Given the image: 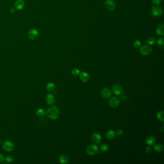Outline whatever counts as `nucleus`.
<instances>
[{
  "instance_id": "21",
  "label": "nucleus",
  "mask_w": 164,
  "mask_h": 164,
  "mask_svg": "<svg viewBox=\"0 0 164 164\" xmlns=\"http://www.w3.org/2000/svg\"><path fill=\"white\" fill-rule=\"evenodd\" d=\"M46 89L49 92L53 91L55 89V84L53 82H49L46 85Z\"/></svg>"
},
{
  "instance_id": "5",
  "label": "nucleus",
  "mask_w": 164,
  "mask_h": 164,
  "mask_svg": "<svg viewBox=\"0 0 164 164\" xmlns=\"http://www.w3.org/2000/svg\"><path fill=\"white\" fill-rule=\"evenodd\" d=\"M98 147L94 144H91L88 146L86 149V152L88 154L93 155L98 153Z\"/></svg>"
},
{
  "instance_id": "9",
  "label": "nucleus",
  "mask_w": 164,
  "mask_h": 164,
  "mask_svg": "<svg viewBox=\"0 0 164 164\" xmlns=\"http://www.w3.org/2000/svg\"><path fill=\"white\" fill-rule=\"evenodd\" d=\"M91 139L94 143L98 144L102 142V137L97 132H94L92 135Z\"/></svg>"
},
{
  "instance_id": "20",
  "label": "nucleus",
  "mask_w": 164,
  "mask_h": 164,
  "mask_svg": "<svg viewBox=\"0 0 164 164\" xmlns=\"http://www.w3.org/2000/svg\"><path fill=\"white\" fill-rule=\"evenodd\" d=\"M36 114L39 117L44 116L46 114V111L42 108H39L36 111Z\"/></svg>"
},
{
  "instance_id": "28",
  "label": "nucleus",
  "mask_w": 164,
  "mask_h": 164,
  "mask_svg": "<svg viewBox=\"0 0 164 164\" xmlns=\"http://www.w3.org/2000/svg\"><path fill=\"white\" fill-rule=\"evenodd\" d=\"M72 74L73 75H74L75 76H77L78 75H79L80 71L79 69H78L77 68H74L72 71Z\"/></svg>"
},
{
  "instance_id": "34",
  "label": "nucleus",
  "mask_w": 164,
  "mask_h": 164,
  "mask_svg": "<svg viewBox=\"0 0 164 164\" xmlns=\"http://www.w3.org/2000/svg\"><path fill=\"white\" fill-rule=\"evenodd\" d=\"M163 129H164L163 127H162V128H160V129H159V131H163Z\"/></svg>"
},
{
  "instance_id": "11",
  "label": "nucleus",
  "mask_w": 164,
  "mask_h": 164,
  "mask_svg": "<svg viewBox=\"0 0 164 164\" xmlns=\"http://www.w3.org/2000/svg\"><path fill=\"white\" fill-rule=\"evenodd\" d=\"M145 142L148 146H153L155 143L156 139L153 136H149L146 138Z\"/></svg>"
},
{
  "instance_id": "12",
  "label": "nucleus",
  "mask_w": 164,
  "mask_h": 164,
  "mask_svg": "<svg viewBox=\"0 0 164 164\" xmlns=\"http://www.w3.org/2000/svg\"><path fill=\"white\" fill-rule=\"evenodd\" d=\"M111 93L109 89L104 88L101 91V96L104 99H108L110 97Z\"/></svg>"
},
{
  "instance_id": "26",
  "label": "nucleus",
  "mask_w": 164,
  "mask_h": 164,
  "mask_svg": "<svg viewBox=\"0 0 164 164\" xmlns=\"http://www.w3.org/2000/svg\"><path fill=\"white\" fill-rule=\"evenodd\" d=\"M13 157L11 155H7L5 158V160L7 163H11L13 161Z\"/></svg>"
},
{
  "instance_id": "24",
  "label": "nucleus",
  "mask_w": 164,
  "mask_h": 164,
  "mask_svg": "<svg viewBox=\"0 0 164 164\" xmlns=\"http://www.w3.org/2000/svg\"><path fill=\"white\" fill-rule=\"evenodd\" d=\"M155 41L156 40H155V39L154 38H153V37H150L148 38L147 43L149 45H152L155 44Z\"/></svg>"
},
{
  "instance_id": "2",
  "label": "nucleus",
  "mask_w": 164,
  "mask_h": 164,
  "mask_svg": "<svg viewBox=\"0 0 164 164\" xmlns=\"http://www.w3.org/2000/svg\"><path fill=\"white\" fill-rule=\"evenodd\" d=\"M152 52V47L148 45H144L142 47L140 50V52L141 55L143 56H147L148 55H150Z\"/></svg>"
},
{
  "instance_id": "6",
  "label": "nucleus",
  "mask_w": 164,
  "mask_h": 164,
  "mask_svg": "<svg viewBox=\"0 0 164 164\" xmlns=\"http://www.w3.org/2000/svg\"><path fill=\"white\" fill-rule=\"evenodd\" d=\"M28 37L31 40H36L38 37L39 33L38 31L35 28L31 29L28 33Z\"/></svg>"
},
{
  "instance_id": "25",
  "label": "nucleus",
  "mask_w": 164,
  "mask_h": 164,
  "mask_svg": "<svg viewBox=\"0 0 164 164\" xmlns=\"http://www.w3.org/2000/svg\"><path fill=\"white\" fill-rule=\"evenodd\" d=\"M157 44L159 46V47L163 49L164 47V38H159L157 40Z\"/></svg>"
},
{
  "instance_id": "16",
  "label": "nucleus",
  "mask_w": 164,
  "mask_h": 164,
  "mask_svg": "<svg viewBox=\"0 0 164 164\" xmlns=\"http://www.w3.org/2000/svg\"><path fill=\"white\" fill-rule=\"evenodd\" d=\"M46 102L49 105H52L55 103V99L52 94H48L46 96Z\"/></svg>"
},
{
  "instance_id": "32",
  "label": "nucleus",
  "mask_w": 164,
  "mask_h": 164,
  "mask_svg": "<svg viewBox=\"0 0 164 164\" xmlns=\"http://www.w3.org/2000/svg\"><path fill=\"white\" fill-rule=\"evenodd\" d=\"M4 161H5V158L4 156L1 153H0V163H3Z\"/></svg>"
},
{
  "instance_id": "27",
  "label": "nucleus",
  "mask_w": 164,
  "mask_h": 164,
  "mask_svg": "<svg viewBox=\"0 0 164 164\" xmlns=\"http://www.w3.org/2000/svg\"><path fill=\"white\" fill-rule=\"evenodd\" d=\"M141 43L140 40H136L133 43V46L136 48H140L141 47Z\"/></svg>"
},
{
  "instance_id": "15",
  "label": "nucleus",
  "mask_w": 164,
  "mask_h": 164,
  "mask_svg": "<svg viewBox=\"0 0 164 164\" xmlns=\"http://www.w3.org/2000/svg\"><path fill=\"white\" fill-rule=\"evenodd\" d=\"M24 2L23 0H17L15 3V9L18 10H22L24 6Z\"/></svg>"
},
{
  "instance_id": "10",
  "label": "nucleus",
  "mask_w": 164,
  "mask_h": 164,
  "mask_svg": "<svg viewBox=\"0 0 164 164\" xmlns=\"http://www.w3.org/2000/svg\"><path fill=\"white\" fill-rule=\"evenodd\" d=\"M112 91L116 95H119L123 92V89L120 85L118 84H114L112 87Z\"/></svg>"
},
{
  "instance_id": "22",
  "label": "nucleus",
  "mask_w": 164,
  "mask_h": 164,
  "mask_svg": "<svg viewBox=\"0 0 164 164\" xmlns=\"http://www.w3.org/2000/svg\"><path fill=\"white\" fill-rule=\"evenodd\" d=\"M157 118L159 120L163 122L164 120V113L163 111H160L157 114Z\"/></svg>"
},
{
  "instance_id": "30",
  "label": "nucleus",
  "mask_w": 164,
  "mask_h": 164,
  "mask_svg": "<svg viewBox=\"0 0 164 164\" xmlns=\"http://www.w3.org/2000/svg\"><path fill=\"white\" fill-rule=\"evenodd\" d=\"M161 0H152V2L155 6H158L161 3Z\"/></svg>"
},
{
  "instance_id": "18",
  "label": "nucleus",
  "mask_w": 164,
  "mask_h": 164,
  "mask_svg": "<svg viewBox=\"0 0 164 164\" xmlns=\"http://www.w3.org/2000/svg\"><path fill=\"white\" fill-rule=\"evenodd\" d=\"M59 161L61 164H67L69 162V158L67 155L65 154H62L59 157Z\"/></svg>"
},
{
  "instance_id": "23",
  "label": "nucleus",
  "mask_w": 164,
  "mask_h": 164,
  "mask_svg": "<svg viewBox=\"0 0 164 164\" xmlns=\"http://www.w3.org/2000/svg\"><path fill=\"white\" fill-rule=\"evenodd\" d=\"M100 150L103 152H106L109 150V146L106 144H102L100 147Z\"/></svg>"
},
{
  "instance_id": "29",
  "label": "nucleus",
  "mask_w": 164,
  "mask_h": 164,
  "mask_svg": "<svg viewBox=\"0 0 164 164\" xmlns=\"http://www.w3.org/2000/svg\"><path fill=\"white\" fill-rule=\"evenodd\" d=\"M115 135H117L118 136H121V135H122L123 134V131L122 130L118 129V130H116V131L115 132Z\"/></svg>"
},
{
  "instance_id": "1",
  "label": "nucleus",
  "mask_w": 164,
  "mask_h": 164,
  "mask_svg": "<svg viewBox=\"0 0 164 164\" xmlns=\"http://www.w3.org/2000/svg\"><path fill=\"white\" fill-rule=\"evenodd\" d=\"M46 114L49 118L55 120L58 118L59 115V111L56 106H54L49 108L46 112Z\"/></svg>"
},
{
  "instance_id": "35",
  "label": "nucleus",
  "mask_w": 164,
  "mask_h": 164,
  "mask_svg": "<svg viewBox=\"0 0 164 164\" xmlns=\"http://www.w3.org/2000/svg\"><path fill=\"white\" fill-rule=\"evenodd\" d=\"M141 1H142V0H141Z\"/></svg>"
},
{
  "instance_id": "7",
  "label": "nucleus",
  "mask_w": 164,
  "mask_h": 164,
  "mask_svg": "<svg viewBox=\"0 0 164 164\" xmlns=\"http://www.w3.org/2000/svg\"><path fill=\"white\" fill-rule=\"evenodd\" d=\"M120 104V100L117 96H114L109 100L110 106L112 108L117 107Z\"/></svg>"
},
{
  "instance_id": "33",
  "label": "nucleus",
  "mask_w": 164,
  "mask_h": 164,
  "mask_svg": "<svg viewBox=\"0 0 164 164\" xmlns=\"http://www.w3.org/2000/svg\"><path fill=\"white\" fill-rule=\"evenodd\" d=\"M15 9L14 8H12L11 9H10V12L11 13H14L15 12Z\"/></svg>"
},
{
  "instance_id": "3",
  "label": "nucleus",
  "mask_w": 164,
  "mask_h": 164,
  "mask_svg": "<svg viewBox=\"0 0 164 164\" xmlns=\"http://www.w3.org/2000/svg\"><path fill=\"white\" fill-rule=\"evenodd\" d=\"M152 13L154 17L161 16L163 14V9L161 7L157 6H152Z\"/></svg>"
},
{
  "instance_id": "13",
  "label": "nucleus",
  "mask_w": 164,
  "mask_h": 164,
  "mask_svg": "<svg viewBox=\"0 0 164 164\" xmlns=\"http://www.w3.org/2000/svg\"><path fill=\"white\" fill-rule=\"evenodd\" d=\"M79 77L81 80L84 82H87L90 79V76L89 74L84 71L80 73Z\"/></svg>"
},
{
  "instance_id": "4",
  "label": "nucleus",
  "mask_w": 164,
  "mask_h": 164,
  "mask_svg": "<svg viewBox=\"0 0 164 164\" xmlns=\"http://www.w3.org/2000/svg\"><path fill=\"white\" fill-rule=\"evenodd\" d=\"M2 147L4 150L7 152H11L13 150L14 145L13 142L9 141H6L3 143Z\"/></svg>"
},
{
  "instance_id": "19",
  "label": "nucleus",
  "mask_w": 164,
  "mask_h": 164,
  "mask_svg": "<svg viewBox=\"0 0 164 164\" xmlns=\"http://www.w3.org/2000/svg\"><path fill=\"white\" fill-rule=\"evenodd\" d=\"M154 150L157 153H161L164 150V146L162 144L158 143L154 145Z\"/></svg>"
},
{
  "instance_id": "17",
  "label": "nucleus",
  "mask_w": 164,
  "mask_h": 164,
  "mask_svg": "<svg viewBox=\"0 0 164 164\" xmlns=\"http://www.w3.org/2000/svg\"><path fill=\"white\" fill-rule=\"evenodd\" d=\"M115 136V133L114 131L110 130L107 131L105 133V137L109 140L113 139Z\"/></svg>"
},
{
  "instance_id": "14",
  "label": "nucleus",
  "mask_w": 164,
  "mask_h": 164,
  "mask_svg": "<svg viewBox=\"0 0 164 164\" xmlns=\"http://www.w3.org/2000/svg\"><path fill=\"white\" fill-rule=\"evenodd\" d=\"M164 25L163 23L159 24L156 29V32L159 36H163L164 35Z\"/></svg>"
},
{
  "instance_id": "31",
  "label": "nucleus",
  "mask_w": 164,
  "mask_h": 164,
  "mask_svg": "<svg viewBox=\"0 0 164 164\" xmlns=\"http://www.w3.org/2000/svg\"><path fill=\"white\" fill-rule=\"evenodd\" d=\"M152 148L150 146H148L145 149V151H146V153H150L152 152Z\"/></svg>"
},
{
  "instance_id": "8",
  "label": "nucleus",
  "mask_w": 164,
  "mask_h": 164,
  "mask_svg": "<svg viewBox=\"0 0 164 164\" xmlns=\"http://www.w3.org/2000/svg\"><path fill=\"white\" fill-rule=\"evenodd\" d=\"M104 6L106 9L109 11H113L115 9V4L113 0H107L105 2Z\"/></svg>"
}]
</instances>
